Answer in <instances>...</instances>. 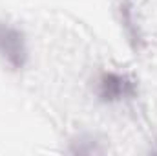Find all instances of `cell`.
Listing matches in <instances>:
<instances>
[{
  "label": "cell",
  "instance_id": "6da1fadb",
  "mask_svg": "<svg viewBox=\"0 0 157 156\" xmlns=\"http://www.w3.org/2000/svg\"><path fill=\"white\" fill-rule=\"evenodd\" d=\"M139 94L141 88L137 77L124 70H101L93 81V96L99 103L108 107L132 103L139 97Z\"/></svg>",
  "mask_w": 157,
  "mask_h": 156
},
{
  "label": "cell",
  "instance_id": "3957f363",
  "mask_svg": "<svg viewBox=\"0 0 157 156\" xmlns=\"http://www.w3.org/2000/svg\"><path fill=\"white\" fill-rule=\"evenodd\" d=\"M115 18L128 48L139 55L148 48L146 30L135 0H115Z\"/></svg>",
  "mask_w": 157,
  "mask_h": 156
},
{
  "label": "cell",
  "instance_id": "7a4b0ae2",
  "mask_svg": "<svg viewBox=\"0 0 157 156\" xmlns=\"http://www.w3.org/2000/svg\"><path fill=\"white\" fill-rule=\"evenodd\" d=\"M31 61L29 40L24 28L0 17V63L13 74H20Z\"/></svg>",
  "mask_w": 157,
  "mask_h": 156
}]
</instances>
